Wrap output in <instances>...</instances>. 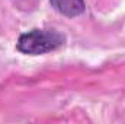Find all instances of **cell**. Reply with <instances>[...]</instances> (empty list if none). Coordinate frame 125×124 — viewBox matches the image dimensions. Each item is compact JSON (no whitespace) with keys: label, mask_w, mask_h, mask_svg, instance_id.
Instances as JSON below:
<instances>
[{"label":"cell","mask_w":125,"mask_h":124,"mask_svg":"<svg viewBox=\"0 0 125 124\" xmlns=\"http://www.w3.org/2000/svg\"><path fill=\"white\" fill-rule=\"evenodd\" d=\"M64 44V35L52 29H32L22 34L18 41V50L25 54H44L57 50Z\"/></svg>","instance_id":"6da1fadb"},{"label":"cell","mask_w":125,"mask_h":124,"mask_svg":"<svg viewBox=\"0 0 125 124\" xmlns=\"http://www.w3.org/2000/svg\"><path fill=\"white\" fill-rule=\"evenodd\" d=\"M52 7L60 12L64 16L73 18L77 16L80 13H83L84 10V1L83 0H50Z\"/></svg>","instance_id":"7a4b0ae2"}]
</instances>
